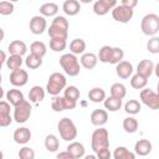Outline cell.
Segmentation results:
<instances>
[{
  "label": "cell",
  "instance_id": "6da1fadb",
  "mask_svg": "<svg viewBox=\"0 0 159 159\" xmlns=\"http://www.w3.org/2000/svg\"><path fill=\"white\" fill-rule=\"evenodd\" d=\"M60 66L62 67L65 73L68 75L70 77H76L81 71L78 58L76 57V55H73L71 52L65 53L60 57Z\"/></svg>",
  "mask_w": 159,
  "mask_h": 159
},
{
  "label": "cell",
  "instance_id": "7a4b0ae2",
  "mask_svg": "<svg viewBox=\"0 0 159 159\" xmlns=\"http://www.w3.org/2000/svg\"><path fill=\"white\" fill-rule=\"evenodd\" d=\"M66 84H67L66 77L61 72H53L48 77V81L46 84V91L48 94L55 97V96H58L61 91H65Z\"/></svg>",
  "mask_w": 159,
  "mask_h": 159
},
{
  "label": "cell",
  "instance_id": "3957f363",
  "mask_svg": "<svg viewBox=\"0 0 159 159\" xmlns=\"http://www.w3.org/2000/svg\"><path fill=\"white\" fill-rule=\"evenodd\" d=\"M91 147L94 153H97L101 149L109 148V133L106 128L99 127L92 133L91 138Z\"/></svg>",
  "mask_w": 159,
  "mask_h": 159
},
{
  "label": "cell",
  "instance_id": "277c9868",
  "mask_svg": "<svg viewBox=\"0 0 159 159\" xmlns=\"http://www.w3.org/2000/svg\"><path fill=\"white\" fill-rule=\"evenodd\" d=\"M57 130L60 132V135L66 142H72L77 137V128L72 119L70 118H62L57 123Z\"/></svg>",
  "mask_w": 159,
  "mask_h": 159
},
{
  "label": "cell",
  "instance_id": "5b68a950",
  "mask_svg": "<svg viewBox=\"0 0 159 159\" xmlns=\"http://www.w3.org/2000/svg\"><path fill=\"white\" fill-rule=\"evenodd\" d=\"M140 30L147 36H155L159 31V16L157 14H147L140 21Z\"/></svg>",
  "mask_w": 159,
  "mask_h": 159
},
{
  "label": "cell",
  "instance_id": "8992f818",
  "mask_svg": "<svg viewBox=\"0 0 159 159\" xmlns=\"http://www.w3.org/2000/svg\"><path fill=\"white\" fill-rule=\"evenodd\" d=\"M31 109H32L31 104L26 99L24 102H21L19 106H16L14 108V119H15V122L25 123L30 118V116H31Z\"/></svg>",
  "mask_w": 159,
  "mask_h": 159
},
{
  "label": "cell",
  "instance_id": "52a82bcc",
  "mask_svg": "<svg viewBox=\"0 0 159 159\" xmlns=\"http://www.w3.org/2000/svg\"><path fill=\"white\" fill-rule=\"evenodd\" d=\"M140 101L150 109H159V93L153 92L150 88L140 91Z\"/></svg>",
  "mask_w": 159,
  "mask_h": 159
},
{
  "label": "cell",
  "instance_id": "ba28073f",
  "mask_svg": "<svg viewBox=\"0 0 159 159\" xmlns=\"http://www.w3.org/2000/svg\"><path fill=\"white\" fill-rule=\"evenodd\" d=\"M133 9H129L127 6H123V5H117L113 10H112V17L118 21V22H122V24H127L130 21V19L133 17Z\"/></svg>",
  "mask_w": 159,
  "mask_h": 159
},
{
  "label": "cell",
  "instance_id": "9c48e42d",
  "mask_svg": "<svg viewBox=\"0 0 159 159\" xmlns=\"http://www.w3.org/2000/svg\"><path fill=\"white\" fill-rule=\"evenodd\" d=\"M76 106H77V102L67 99L65 97H60V96H55L52 98V102H51V107H52V109L55 112H62V111H66V109H73V108H76Z\"/></svg>",
  "mask_w": 159,
  "mask_h": 159
},
{
  "label": "cell",
  "instance_id": "30bf717a",
  "mask_svg": "<svg viewBox=\"0 0 159 159\" xmlns=\"http://www.w3.org/2000/svg\"><path fill=\"white\" fill-rule=\"evenodd\" d=\"M117 6L116 0H97L93 4V12L96 15L103 16L109 12V10H113Z\"/></svg>",
  "mask_w": 159,
  "mask_h": 159
},
{
  "label": "cell",
  "instance_id": "8fae6325",
  "mask_svg": "<svg viewBox=\"0 0 159 159\" xmlns=\"http://www.w3.org/2000/svg\"><path fill=\"white\" fill-rule=\"evenodd\" d=\"M47 27V21L43 16H40V15H36V16H32L31 20H30V31L34 34V35H41L43 34V31L46 30Z\"/></svg>",
  "mask_w": 159,
  "mask_h": 159
},
{
  "label": "cell",
  "instance_id": "7c38bea8",
  "mask_svg": "<svg viewBox=\"0 0 159 159\" xmlns=\"http://www.w3.org/2000/svg\"><path fill=\"white\" fill-rule=\"evenodd\" d=\"M27 81H29V75L25 70L20 68L10 73V83L15 87H22L27 83Z\"/></svg>",
  "mask_w": 159,
  "mask_h": 159
},
{
  "label": "cell",
  "instance_id": "4fadbf2b",
  "mask_svg": "<svg viewBox=\"0 0 159 159\" xmlns=\"http://www.w3.org/2000/svg\"><path fill=\"white\" fill-rule=\"evenodd\" d=\"M12 122L10 116V103L6 101L0 102V127H7Z\"/></svg>",
  "mask_w": 159,
  "mask_h": 159
},
{
  "label": "cell",
  "instance_id": "5bb4252c",
  "mask_svg": "<svg viewBox=\"0 0 159 159\" xmlns=\"http://www.w3.org/2000/svg\"><path fill=\"white\" fill-rule=\"evenodd\" d=\"M12 138H14L15 143H17V144H26L31 139V130L29 128H26V127L16 128L14 130Z\"/></svg>",
  "mask_w": 159,
  "mask_h": 159
},
{
  "label": "cell",
  "instance_id": "9a60e30c",
  "mask_svg": "<svg viewBox=\"0 0 159 159\" xmlns=\"http://www.w3.org/2000/svg\"><path fill=\"white\" fill-rule=\"evenodd\" d=\"M116 73L119 78L127 80L132 76L133 73V65L128 61H122L116 66Z\"/></svg>",
  "mask_w": 159,
  "mask_h": 159
},
{
  "label": "cell",
  "instance_id": "2e32d148",
  "mask_svg": "<svg viewBox=\"0 0 159 159\" xmlns=\"http://www.w3.org/2000/svg\"><path fill=\"white\" fill-rule=\"evenodd\" d=\"M108 120V113L104 109H94L91 113V123L96 127H102Z\"/></svg>",
  "mask_w": 159,
  "mask_h": 159
},
{
  "label": "cell",
  "instance_id": "e0dca14e",
  "mask_svg": "<svg viewBox=\"0 0 159 159\" xmlns=\"http://www.w3.org/2000/svg\"><path fill=\"white\" fill-rule=\"evenodd\" d=\"M154 63L150 61V60H142L139 63H138V67H137V73L145 77V78H149L152 76V73L154 72Z\"/></svg>",
  "mask_w": 159,
  "mask_h": 159
},
{
  "label": "cell",
  "instance_id": "ac0fdd59",
  "mask_svg": "<svg viewBox=\"0 0 159 159\" xmlns=\"http://www.w3.org/2000/svg\"><path fill=\"white\" fill-rule=\"evenodd\" d=\"M9 53L10 55H16V56H24L27 51V46L24 41H20V40H14L9 43Z\"/></svg>",
  "mask_w": 159,
  "mask_h": 159
},
{
  "label": "cell",
  "instance_id": "d6986e66",
  "mask_svg": "<svg viewBox=\"0 0 159 159\" xmlns=\"http://www.w3.org/2000/svg\"><path fill=\"white\" fill-rule=\"evenodd\" d=\"M152 143L148 139H139L135 144H134V152L135 154L140 155V157H145L152 152Z\"/></svg>",
  "mask_w": 159,
  "mask_h": 159
},
{
  "label": "cell",
  "instance_id": "ffe728a7",
  "mask_svg": "<svg viewBox=\"0 0 159 159\" xmlns=\"http://www.w3.org/2000/svg\"><path fill=\"white\" fill-rule=\"evenodd\" d=\"M6 99L10 104H12L14 107L19 106L21 102H24V93L20 91V89H16V88H12V89H9L6 92Z\"/></svg>",
  "mask_w": 159,
  "mask_h": 159
},
{
  "label": "cell",
  "instance_id": "44dd1931",
  "mask_svg": "<svg viewBox=\"0 0 159 159\" xmlns=\"http://www.w3.org/2000/svg\"><path fill=\"white\" fill-rule=\"evenodd\" d=\"M62 10L66 15L68 16H75L80 12L81 10V5L77 0H66L62 5Z\"/></svg>",
  "mask_w": 159,
  "mask_h": 159
},
{
  "label": "cell",
  "instance_id": "7402d4cb",
  "mask_svg": "<svg viewBox=\"0 0 159 159\" xmlns=\"http://www.w3.org/2000/svg\"><path fill=\"white\" fill-rule=\"evenodd\" d=\"M80 62H81L82 67H84L86 70H92L96 67V65L98 62V57L92 52H87V53H83L81 56Z\"/></svg>",
  "mask_w": 159,
  "mask_h": 159
},
{
  "label": "cell",
  "instance_id": "603a6c76",
  "mask_svg": "<svg viewBox=\"0 0 159 159\" xmlns=\"http://www.w3.org/2000/svg\"><path fill=\"white\" fill-rule=\"evenodd\" d=\"M67 152H70L71 154H72V157L75 158V159H80V158H82L83 155H84V147H83V144L82 143H80V142H71L68 145H67Z\"/></svg>",
  "mask_w": 159,
  "mask_h": 159
},
{
  "label": "cell",
  "instance_id": "cb8c5ba5",
  "mask_svg": "<svg viewBox=\"0 0 159 159\" xmlns=\"http://www.w3.org/2000/svg\"><path fill=\"white\" fill-rule=\"evenodd\" d=\"M45 98V89L41 86H34L29 92V99L32 103H37L43 101Z\"/></svg>",
  "mask_w": 159,
  "mask_h": 159
},
{
  "label": "cell",
  "instance_id": "d4e9b609",
  "mask_svg": "<svg viewBox=\"0 0 159 159\" xmlns=\"http://www.w3.org/2000/svg\"><path fill=\"white\" fill-rule=\"evenodd\" d=\"M88 98H89V101H92L93 103H101V102H104V99H106L107 97H106L104 89H102V88H99V87H94V88L89 89V92H88Z\"/></svg>",
  "mask_w": 159,
  "mask_h": 159
},
{
  "label": "cell",
  "instance_id": "484cf974",
  "mask_svg": "<svg viewBox=\"0 0 159 159\" xmlns=\"http://www.w3.org/2000/svg\"><path fill=\"white\" fill-rule=\"evenodd\" d=\"M58 12V5L55 2H45L40 6V14L45 16H55Z\"/></svg>",
  "mask_w": 159,
  "mask_h": 159
},
{
  "label": "cell",
  "instance_id": "4316f807",
  "mask_svg": "<svg viewBox=\"0 0 159 159\" xmlns=\"http://www.w3.org/2000/svg\"><path fill=\"white\" fill-rule=\"evenodd\" d=\"M86 50V42L82 39H75L70 42V51L73 55H83Z\"/></svg>",
  "mask_w": 159,
  "mask_h": 159
},
{
  "label": "cell",
  "instance_id": "83f0119b",
  "mask_svg": "<svg viewBox=\"0 0 159 159\" xmlns=\"http://www.w3.org/2000/svg\"><path fill=\"white\" fill-rule=\"evenodd\" d=\"M114 159H135V154L128 150L125 147H117L113 152Z\"/></svg>",
  "mask_w": 159,
  "mask_h": 159
},
{
  "label": "cell",
  "instance_id": "f1b7e54d",
  "mask_svg": "<svg viewBox=\"0 0 159 159\" xmlns=\"http://www.w3.org/2000/svg\"><path fill=\"white\" fill-rule=\"evenodd\" d=\"M47 34L51 39H65L67 40V35H68V31L67 30H63L58 26H55V25H50L48 30H47Z\"/></svg>",
  "mask_w": 159,
  "mask_h": 159
},
{
  "label": "cell",
  "instance_id": "f546056e",
  "mask_svg": "<svg viewBox=\"0 0 159 159\" xmlns=\"http://www.w3.org/2000/svg\"><path fill=\"white\" fill-rule=\"evenodd\" d=\"M127 94V88L123 83H113L111 87V96L118 99H123Z\"/></svg>",
  "mask_w": 159,
  "mask_h": 159
},
{
  "label": "cell",
  "instance_id": "4dcf8cb0",
  "mask_svg": "<svg viewBox=\"0 0 159 159\" xmlns=\"http://www.w3.org/2000/svg\"><path fill=\"white\" fill-rule=\"evenodd\" d=\"M104 108L109 112H117L118 109H120L122 107V99H118V98H114V97H107L104 99Z\"/></svg>",
  "mask_w": 159,
  "mask_h": 159
},
{
  "label": "cell",
  "instance_id": "1f68e13d",
  "mask_svg": "<svg viewBox=\"0 0 159 159\" xmlns=\"http://www.w3.org/2000/svg\"><path fill=\"white\" fill-rule=\"evenodd\" d=\"M58 147H60V142H58V138L55 134L46 135V138H45V148L48 152L55 153V152H57Z\"/></svg>",
  "mask_w": 159,
  "mask_h": 159
},
{
  "label": "cell",
  "instance_id": "d6a6232c",
  "mask_svg": "<svg viewBox=\"0 0 159 159\" xmlns=\"http://www.w3.org/2000/svg\"><path fill=\"white\" fill-rule=\"evenodd\" d=\"M30 51L31 53L39 56V57H43L47 52V48H46V45L42 42V41H34L31 45H30Z\"/></svg>",
  "mask_w": 159,
  "mask_h": 159
},
{
  "label": "cell",
  "instance_id": "836d02e7",
  "mask_svg": "<svg viewBox=\"0 0 159 159\" xmlns=\"http://www.w3.org/2000/svg\"><path fill=\"white\" fill-rule=\"evenodd\" d=\"M112 52H113V47L106 45V46H102V47L99 48L97 57H98V60H99L101 62H103V63H109V62H111V57H112Z\"/></svg>",
  "mask_w": 159,
  "mask_h": 159
},
{
  "label": "cell",
  "instance_id": "e575fe53",
  "mask_svg": "<svg viewBox=\"0 0 159 159\" xmlns=\"http://www.w3.org/2000/svg\"><path fill=\"white\" fill-rule=\"evenodd\" d=\"M21 65H22V57L21 56H16V55H10L7 57V61H6V67L9 70L12 71H16V70H20L21 68Z\"/></svg>",
  "mask_w": 159,
  "mask_h": 159
},
{
  "label": "cell",
  "instance_id": "d590c367",
  "mask_svg": "<svg viewBox=\"0 0 159 159\" xmlns=\"http://www.w3.org/2000/svg\"><path fill=\"white\" fill-rule=\"evenodd\" d=\"M25 65L30 70H36L42 65V58L36 56V55H34V53H30L25 58Z\"/></svg>",
  "mask_w": 159,
  "mask_h": 159
},
{
  "label": "cell",
  "instance_id": "8d00e7d4",
  "mask_svg": "<svg viewBox=\"0 0 159 159\" xmlns=\"http://www.w3.org/2000/svg\"><path fill=\"white\" fill-rule=\"evenodd\" d=\"M147 83H148V78H145V77H143L138 73L133 75L132 78H130V86L134 89H144Z\"/></svg>",
  "mask_w": 159,
  "mask_h": 159
},
{
  "label": "cell",
  "instance_id": "74e56055",
  "mask_svg": "<svg viewBox=\"0 0 159 159\" xmlns=\"http://www.w3.org/2000/svg\"><path fill=\"white\" fill-rule=\"evenodd\" d=\"M142 109V104L137 101V99H129L125 104H124V111L128 113V114H138Z\"/></svg>",
  "mask_w": 159,
  "mask_h": 159
},
{
  "label": "cell",
  "instance_id": "f35d334b",
  "mask_svg": "<svg viewBox=\"0 0 159 159\" xmlns=\"http://www.w3.org/2000/svg\"><path fill=\"white\" fill-rule=\"evenodd\" d=\"M138 120L134 117H127L123 119V129L127 133H135L138 129Z\"/></svg>",
  "mask_w": 159,
  "mask_h": 159
},
{
  "label": "cell",
  "instance_id": "ab89813d",
  "mask_svg": "<svg viewBox=\"0 0 159 159\" xmlns=\"http://www.w3.org/2000/svg\"><path fill=\"white\" fill-rule=\"evenodd\" d=\"M80 96H81L80 89L76 86H67L63 91V97L67 99L75 101V102H77V99H80Z\"/></svg>",
  "mask_w": 159,
  "mask_h": 159
},
{
  "label": "cell",
  "instance_id": "60d3db41",
  "mask_svg": "<svg viewBox=\"0 0 159 159\" xmlns=\"http://www.w3.org/2000/svg\"><path fill=\"white\" fill-rule=\"evenodd\" d=\"M67 41L65 39H51L50 40V48L55 52H61L66 48Z\"/></svg>",
  "mask_w": 159,
  "mask_h": 159
},
{
  "label": "cell",
  "instance_id": "b9f144b4",
  "mask_svg": "<svg viewBox=\"0 0 159 159\" xmlns=\"http://www.w3.org/2000/svg\"><path fill=\"white\" fill-rule=\"evenodd\" d=\"M123 57H124L123 50H122L120 47H113V52H112V57H111V62H109V63L117 66L119 62H122Z\"/></svg>",
  "mask_w": 159,
  "mask_h": 159
},
{
  "label": "cell",
  "instance_id": "7bdbcfd3",
  "mask_svg": "<svg viewBox=\"0 0 159 159\" xmlns=\"http://www.w3.org/2000/svg\"><path fill=\"white\" fill-rule=\"evenodd\" d=\"M147 50L150 53H159V37L158 36H153L152 39L148 40Z\"/></svg>",
  "mask_w": 159,
  "mask_h": 159
},
{
  "label": "cell",
  "instance_id": "ee69618b",
  "mask_svg": "<svg viewBox=\"0 0 159 159\" xmlns=\"http://www.w3.org/2000/svg\"><path fill=\"white\" fill-rule=\"evenodd\" d=\"M19 159H35V152L30 147H22L19 150Z\"/></svg>",
  "mask_w": 159,
  "mask_h": 159
},
{
  "label": "cell",
  "instance_id": "f6af8a7d",
  "mask_svg": "<svg viewBox=\"0 0 159 159\" xmlns=\"http://www.w3.org/2000/svg\"><path fill=\"white\" fill-rule=\"evenodd\" d=\"M51 25H55V26H58L63 30H67L68 31V27H70V24H68V20L65 17V16H55Z\"/></svg>",
  "mask_w": 159,
  "mask_h": 159
},
{
  "label": "cell",
  "instance_id": "bcb514c9",
  "mask_svg": "<svg viewBox=\"0 0 159 159\" xmlns=\"http://www.w3.org/2000/svg\"><path fill=\"white\" fill-rule=\"evenodd\" d=\"M14 12V4L10 1L0 2V14L1 15H11Z\"/></svg>",
  "mask_w": 159,
  "mask_h": 159
},
{
  "label": "cell",
  "instance_id": "7dc6e473",
  "mask_svg": "<svg viewBox=\"0 0 159 159\" xmlns=\"http://www.w3.org/2000/svg\"><path fill=\"white\" fill-rule=\"evenodd\" d=\"M96 157H97L98 159H111L112 154H111V152H109V148H106V149L98 150V152L96 153Z\"/></svg>",
  "mask_w": 159,
  "mask_h": 159
},
{
  "label": "cell",
  "instance_id": "c3c4849f",
  "mask_svg": "<svg viewBox=\"0 0 159 159\" xmlns=\"http://www.w3.org/2000/svg\"><path fill=\"white\" fill-rule=\"evenodd\" d=\"M120 5L127 6V7H129V9H134V7L138 5V1H137V0H122Z\"/></svg>",
  "mask_w": 159,
  "mask_h": 159
},
{
  "label": "cell",
  "instance_id": "681fc988",
  "mask_svg": "<svg viewBox=\"0 0 159 159\" xmlns=\"http://www.w3.org/2000/svg\"><path fill=\"white\" fill-rule=\"evenodd\" d=\"M56 159H75V158L72 157V154H71L70 152L65 150V152H60V153H57Z\"/></svg>",
  "mask_w": 159,
  "mask_h": 159
},
{
  "label": "cell",
  "instance_id": "f907efd6",
  "mask_svg": "<svg viewBox=\"0 0 159 159\" xmlns=\"http://www.w3.org/2000/svg\"><path fill=\"white\" fill-rule=\"evenodd\" d=\"M6 61H7V58H6V55H5V52H4V51H1V65L6 63Z\"/></svg>",
  "mask_w": 159,
  "mask_h": 159
},
{
  "label": "cell",
  "instance_id": "816d5d0a",
  "mask_svg": "<svg viewBox=\"0 0 159 159\" xmlns=\"http://www.w3.org/2000/svg\"><path fill=\"white\" fill-rule=\"evenodd\" d=\"M154 73H155V76L159 78V62L155 65V67H154Z\"/></svg>",
  "mask_w": 159,
  "mask_h": 159
},
{
  "label": "cell",
  "instance_id": "f5cc1de1",
  "mask_svg": "<svg viewBox=\"0 0 159 159\" xmlns=\"http://www.w3.org/2000/svg\"><path fill=\"white\" fill-rule=\"evenodd\" d=\"M84 159H98L96 155H93V154H91V155H86L84 157Z\"/></svg>",
  "mask_w": 159,
  "mask_h": 159
},
{
  "label": "cell",
  "instance_id": "db71d44e",
  "mask_svg": "<svg viewBox=\"0 0 159 159\" xmlns=\"http://www.w3.org/2000/svg\"><path fill=\"white\" fill-rule=\"evenodd\" d=\"M158 93H159V82H158Z\"/></svg>",
  "mask_w": 159,
  "mask_h": 159
}]
</instances>
